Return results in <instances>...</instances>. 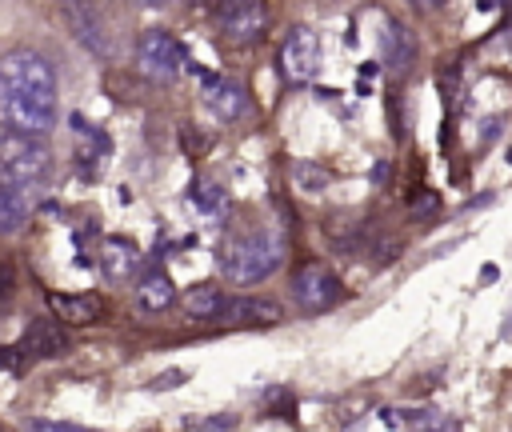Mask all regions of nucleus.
Segmentation results:
<instances>
[{"instance_id":"nucleus-1","label":"nucleus","mask_w":512,"mask_h":432,"mask_svg":"<svg viewBox=\"0 0 512 432\" xmlns=\"http://www.w3.org/2000/svg\"><path fill=\"white\" fill-rule=\"evenodd\" d=\"M56 104V72L40 52L16 48L0 60V116L8 128L48 136L56 124Z\"/></svg>"},{"instance_id":"nucleus-2","label":"nucleus","mask_w":512,"mask_h":432,"mask_svg":"<svg viewBox=\"0 0 512 432\" xmlns=\"http://www.w3.org/2000/svg\"><path fill=\"white\" fill-rule=\"evenodd\" d=\"M284 260V236L276 232H248V236H232L220 244V272L236 284H256L264 276H272Z\"/></svg>"},{"instance_id":"nucleus-3","label":"nucleus","mask_w":512,"mask_h":432,"mask_svg":"<svg viewBox=\"0 0 512 432\" xmlns=\"http://www.w3.org/2000/svg\"><path fill=\"white\" fill-rule=\"evenodd\" d=\"M52 172V152L44 148L40 136L4 128L0 132V180L16 184V188H32L40 180H48Z\"/></svg>"},{"instance_id":"nucleus-4","label":"nucleus","mask_w":512,"mask_h":432,"mask_svg":"<svg viewBox=\"0 0 512 432\" xmlns=\"http://www.w3.org/2000/svg\"><path fill=\"white\" fill-rule=\"evenodd\" d=\"M216 28L228 44H256L268 32V4L264 0H220L216 4Z\"/></svg>"},{"instance_id":"nucleus-5","label":"nucleus","mask_w":512,"mask_h":432,"mask_svg":"<svg viewBox=\"0 0 512 432\" xmlns=\"http://www.w3.org/2000/svg\"><path fill=\"white\" fill-rule=\"evenodd\" d=\"M136 60L152 80H176L184 68V48L168 28H144L136 40Z\"/></svg>"},{"instance_id":"nucleus-6","label":"nucleus","mask_w":512,"mask_h":432,"mask_svg":"<svg viewBox=\"0 0 512 432\" xmlns=\"http://www.w3.org/2000/svg\"><path fill=\"white\" fill-rule=\"evenodd\" d=\"M280 72L288 84H308L320 72V36L308 24L288 28L284 44H280Z\"/></svg>"},{"instance_id":"nucleus-7","label":"nucleus","mask_w":512,"mask_h":432,"mask_svg":"<svg viewBox=\"0 0 512 432\" xmlns=\"http://www.w3.org/2000/svg\"><path fill=\"white\" fill-rule=\"evenodd\" d=\"M292 296H296V304H300L304 312H324V308L340 304L344 288H340V280H336V272H332L328 264L308 260V264H300L296 276H292Z\"/></svg>"},{"instance_id":"nucleus-8","label":"nucleus","mask_w":512,"mask_h":432,"mask_svg":"<svg viewBox=\"0 0 512 432\" xmlns=\"http://www.w3.org/2000/svg\"><path fill=\"white\" fill-rule=\"evenodd\" d=\"M60 16L88 52H108V28L96 0H60Z\"/></svg>"},{"instance_id":"nucleus-9","label":"nucleus","mask_w":512,"mask_h":432,"mask_svg":"<svg viewBox=\"0 0 512 432\" xmlns=\"http://www.w3.org/2000/svg\"><path fill=\"white\" fill-rule=\"evenodd\" d=\"M380 60L392 76H404L412 64H416V36L408 24L400 20H384L380 28Z\"/></svg>"},{"instance_id":"nucleus-10","label":"nucleus","mask_w":512,"mask_h":432,"mask_svg":"<svg viewBox=\"0 0 512 432\" xmlns=\"http://www.w3.org/2000/svg\"><path fill=\"white\" fill-rule=\"evenodd\" d=\"M96 260H100V272H104L108 280H116V284L128 280V276L140 268V252H136V244H132L128 236H104Z\"/></svg>"},{"instance_id":"nucleus-11","label":"nucleus","mask_w":512,"mask_h":432,"mask_svg":"<svg viewBox=\"0 0 512 432\" xmlns=\"http://www.w3.org/2000/svg\"><path fill=\"white\" fill-rule=\"evenodd\" d=\"M176 304V284L168 272H148L140 284H136V308L148 312V316H160Z\"/></svg>"},{"instance_id":"nucleus-12","label":"nucleus","mask_w":512,"mask_h":432,"mask_svg":"<svg viewBox=\"0 0 512 432\" xmlns=\"http://www.w3.org/2000/svg\"><path fill=\"white\" fill-rule=\"evenodd\" d=\"M284 316V308L268 296H224V308H220V320H256V324H276Z\"/></svg>"},{"instance_id":"nucleus-13","label":"nucleus","mask_w":512,"mask_h":432,"mask_svg":"<svg viewBox=\"0 0 512 432\" xmlns=\"http://www.w3.org/2000/svg\"><path fill=\"white\" fill-rule=\"evenodd\" d=\"M204 100H208V108L216 112V120H236L240 112H244V104H248V96H244V88L236 84V80H212V76H204Z\"/></svg>"},{"instance_id":"nucleus-14","label":"nucleus","mask_w":512,"mask_h":432,"mask_svg":"<svg viewBox=\"0 0 512 432\" xmlns=\"http://www.w3.org/2000/svg\"><path fill=\"white\" fill-rule=\"evenodd\" d=\"M48 308L56 312L60 324H92L104 312L100 296H72V292H52L48 296Z\"/></svg>"},{"instance_id":"nucleus-15","label":"nucleus","mask_w":512,"mask_h":432,"mask_svg":"<svg viewBox=\"0 0 512 432\" xmlns=\"http://www.w3.org/2000/svg\"><path fill=\"white\" fill-rule=\"evenodd\" d=\"M20 352H28V356H60V352H68V336H64V328L56 320H36L24 332Z\"/></svg>"},{"instance_id":"nucleus-16","label":"nucleus","mask_w":512,"mask_h":432,"mask_svg":"<svg viewBox=\"0 0 512 432\" xmlns=\"http://www.w3.org/2000/svg\"><path fill=\"white\" fill-rule=\"evenodd\" d=\"M24 224H28V204H24L20 188L0 180V236H16V232H24Z\"/></svg>"},{"instance_id":"nucleus-17","label":"nucleus","mask_w":512,"mask_h":432,"mask_svg":"<svg viewBox=\"0 0 512 432\" xmlns=\"http://www.w3.org/2000/svg\"><path fill=\"white\" fill-rule=\"evenodd\" d=\"M220 308H224V292L220 288H192L188 296H184V312L192 316V320H220Z\"/></svg>"},{"instance_id":"nucleus-18","label":"nucleus","mask_w":512,"mask_h":432,"mask_svg":"<svg viewBox=\"0 0 512 432\" xmlns=\"http://www.w3.org/2000/svg\"><path fill=\"white\" fill-rule=\"evenodd\" d=\"M380 420L388 428H440L444 424L432 408H380Z\"/></svg>"},{"instance_id":"nucleus-19","label":"nucleus","mask_w":512,"mask_h":432,"mask_svg":"<svg viewBox=\"0 0 512 432\" xmlns=\"http://www.w3.org/2000/svg\"><path fill=\"white\" fill-rule=\"evenodd\" d=\"M292 180H296V188L308 192V196H316V192L328 188V172H324L320 164H312V160H296V164H292Z\"/></svg>"},{"instance_id":"nucleus-20","label":"nucleus","mask_w":512,"mask_h":432,"mask_svg":"<svg viewBox=\"0 0 512 432\" xmlns=\"http://www.w3.org/2000/svg\"><path fill=\"white\" fill-rule=\"evenodd\" d=\"M28 428H36V432H76V424H56V420H28Z\"/></svg>"},{"instance_id":"nucleus-21","label":"nucleus","mask_w":512,"mask_h":432,"mask_svg":"<svg viewBox=\"0 0 512 432\" xmlns=\"http://www.w3.org/2000/svg\"><path fill=\"white\" fill-rule=\"evenodd\" d=\"M8 292H12V268H8V264H0V304L8 300Z\"/></svg>"},{"instance_id":"nucleus-22","label":"nucleus","mask_w":512,"mask_h":432,"mask_svg":"<svg viewBox=\"0 0 512 432\" xmlns=\"http://www.w3.org/2000/svg\"><path fill=\"white\" fill-rule=\"evenodd\" d=\"M236 420L232 416H212V420H200V428H232Z\"/></svg>"},{"instance_id":"nucleus-23","label":"nucleus","mask_w":512,"mask_h":432,"mask_svg":"<svg viewBox=\"0 0 512 432\" xmlns=\"http://www.w3.org/2000/svg\"><path fill=\"white\" fill-rule=\"evenodd\" d=\"M184 376L180 372H164V376H156V388H172V384H180Z\"/></svg>"},{"instance_id":"nucleus-24","label":"nucleus","mask_w":512,"mask_h":432,"mask_svg":"<svg viewBox=\"0 0 512 432\" xmlns=\"http://www.w3.org/2000/svg\"><path fill=\"white\" fill-rule=\"evenodd\" d=\"M408 4H412V8H420V12H432V8H440L444 0H408Z\"/></svg>"},{"instance_id":"nucleus-25","label":"nucleus","mask_w":512,"mask_h":432,"mask_svg":"<svg viewBox=\"0 0 512 432\" xmlns=\"http://www.w3.org/2000/svg\"><path fill=\"white\" fill-rule=\"evenodd\" d=\"M0 364H8V368H20V356H16V352H0Z\"/></svg>"},{"instance_id":"nucleus-26","label":"nucleus","mask_w":512,"mask_h":432,"mask_svg":"<svg viewBox=\"0 0 512 432\" xmlns=\"http://www.w3.org/2000/svg\"><path fill=\"white\" fill-rule=\"evenodd\" d=\"M128 4H140V8H160V4H168V0H128Z\"/></svg>"},{"instance_id":"nucleus-27","label":"nucleus","mask_w":512,"mask_h":432,"mask_svg":"<svg viewBox=\"0 0 512 432\" xmlns=\"http://www.w3.org/2000/svg\"><path fill=\"white\" fill-rule=\"evenodd\" d=\"M496 4H504V8H512V0H496Z\"/></svg>"}]
</instances>
